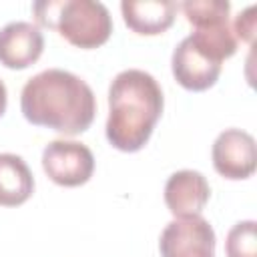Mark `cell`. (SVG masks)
Here are the masks:
<instances>
[{
	"label": "cell",
	"instance_id": "1",
	"mask_svg": "<svg viewBox=\"0 0 257 257\" xmlns=\"http://www.w3.org/2000/svg\"><path fill=\"white\" fill-rule=\"evenodd\" d=\"M20 110L36 126L74 137L92 124L96 98L80 76L62 68H48L28 78L20 94Z\"/></svg>",
	"mask_w": 257,
	"mask_h": 257
},
{
	"label": "cell",
	"instance_id": "2",
	"mask_svg": "<svg viewBox=\"0 0 257 257\" xmlns=\"http://www.w3.org/2000/svg\"><path fill=\"white\" fill-rule=\"evenodd\" d=\"M163 106V90L153 74L139 68L118 72L108 88V143L122 153L141 151L149 143Z\"/></svg>",
	"mask_w": 257,
	"mask_h": 257
},
{
	"label": "cell",
	"instance_id": "3",
	"mask_svg": "<svg viewBox=\"0 0 257 257\" xmlns=\"http://www.w3.org/2000/svg\"><path fill=\"white\" fill-rule=\"evenodd\" d=\"M32 10L38 24L56 28L76 48L102 46L112 34L110 12L96 0H42Z\"/></svg>",
	"mask_w": 257,
	"mask_h": 257
},
{
	"label": "cell",
	"instance_id": "4",
	"mask_svg": "<svg viewBox=\"0 0 257 257\" xmlns=\"http://www.w3.org/2000/svg\"><path fill=\"white\" fill-rule=\"evenodd\" d=\"M42 169L60 187H80L94 173V157L82 143L52 141L42 151Z\"/></svg>",
	"mask_w": 257,
	"mask_h": 257
},
{
	"label": "cell",
	"instance_id": "5",
	"mask_svg": "<svg viewBox=\"0 0 257 257\" xmlns=\"http://www.w3.org/2000/svg\"><path fill=\"white\" fill-rule=\"evenodd\" d=\"M223 60L203 48L191 34L185 36L177 48L173 50L171 68L175 80L193 92H201L211 88L221 74Z\"/></svg>",
	"mask_w": 257,
	"mask_h": 257
},
{
	"label": "cell",
	"instance_id": "6",
	"mask_svg": "<svg viewBox=\"0 0 257 257\" xmlns=\"http://www.w3.org/2000/svg\"><path fill=\"white\" fill-rule=\"evenodd\" d=\"M161 257H215V231L201 215L167 223L159 237Z\"/></svg>",
	"mask_w": 257,
	"mask_h": 257
},
{
	"label": "cell",
	"instance_id": "7",
	"mask_svg": "<svg viewBox=\"0 0 257 257\" xmlns=\"http://www.w3.org/2000/svg\"><path fill=\"white\" fill-rule=\"evenodd\" d=\"M215 171L231 181L247 179L255 173L257 151L255 139L241 128H225L213 143L211 149Z\"/></svg>",
	"mask_w": 257,
	"mask_h": 257
},
{
	"label": "cell",
	"instance_id": "8",
	"mask_svg": "<svg viewBox=\"0 0 257 257\" xmlns=\"http://www.w3.org/2000/svg\"><path fill=\"white\" fill-rule=\"evenodd\" d=\"M211 197V187L203 173L183 169L173 173L165 183V203L175 219H189L203 213Z\"/></svg>",
	"mask_w": 257,
	"mask_h": 257
},
{
	"label": "cell",
	"instance_id": "9",
	"mask_svg": "<svg viewBox=\"0 0 257 257\" xmlns=\"http://www.w3.org/2000/svg\"><path fill=\"white\" fill-rule=\"evenodd\" d=\"M44 50V36L32 22H10L0 28V64L22 70L34 64Z\"/></svg>",
	"mask_w": 257,
	"mask_h": 257
},
{
	"label": "cell",
	"instance_id": "10",
	"mask_svg": "<svg viewBox=\"0 0 257 257\" xmlns=\"http://www.w3.org/2000/svg\"><path fill=\"white\" fill-rule=\"evenodd\" d=\"M120 12L124 24L143 36H155L169 30L177 16L173 0H122Z\"/></svg>",
	"mask_w": 257,
	"mask_h": 257
},
{
	"label": "cell",
	"instance_id": "11",
	"mask_svg": "<svg viewBox=\"0 0 257 257\" xmlns=\"http://www.w3.org/2000/svg\"><path fill=\"white\" fill-rule=\"evenodd\" d=\"M34 193V177L26 161L14 153H0V205L18 207Z\"/></svg>",
	"mask_w": 257,
	"mask_h": 257
},
{
	"label": "cell",
	"instance_id": "12",
	"mask_svg": "<svg viewBox=\"0 0 257 257\" xmlns=\"http://www.w3.org/2000/svg\"><path fill=\"white\" fill-rule=\"evenodd\" d=\"M227 257H257V223L247 219L235 223L225 241Z\"/></svg>",
	"mask_w": 257,
	"mask_h": 257
},
{
	"label": "cell",
	"instance_id": "13",
	"mask_svg": "<svg viewBox=\"0 0 257 257\" xmlns=\"http://www.w3.org/2000/svg\"><path fill=\"white\" fill-rule=\"evenodd\" d=\"M185 18L197 28L215 20H227L231 4L227 0H187L181 4Z\"/></svg>",
	"mask_w": 257,
	"mask_h": 257
},
{
	"label": "cell",
	"instance_id": "14",
	"mask_svg": "<svg viewBox=\"0 0 257 257\" xmlns=\"http://www.w3.org/2000/svg\"><path fill=\"white\" fill-rule=\"evenodd\" d=\"M233 32H237L235 38H241L249 44L253 42V36H255V6H249L243 12H239Z\"/></svg>",
	"mask_w": 257,
	"mask_h": 257
},
{
	"label": "cell",
	"instance_id": "15",
	"mask_svg": "<svg viewBox=\"0 0 257 257\" xmlns=\"http://www.w3.org/2000/svg\"><path fill=\"white\" fill-rule=\"evenodd\" d=\"M6 104H8V92H6V84L0 80V116L6 112Z\"/></svg>",
	"mask_w": 257,
	"mask_h": 257
}]
</instances>
